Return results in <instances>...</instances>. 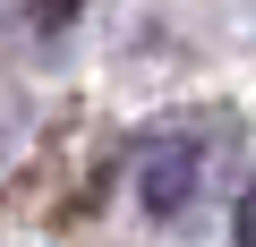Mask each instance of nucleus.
Instances as JSON below:
<instances>
[{"instance_id": "f257e3e1", "label": "nucleus", "mask_w": 256, "mask_h": 247, "mask_svg": "<svg viewBox=\"0 0 256 247\" xmlns=\"http://www.w3.org/2000/svg\"><path fill=\"white\" fill-rule=\"evenodd\" d=\"M196 179H205L196 137H154V145H146V162H137V196H146V213H162V222L196 205Z\"/></svg>"}, {"instance_id": "f03ea898", "label": "nucleus", "mask_w": 256, "mask_h": 247, "mask_svg": "<svg viewBox=\"0 0 256 247\" xmlns=\"http://www.w3.org/2000/svg\"><path fill=\"white\" fill-rule=\"evenodd\" d=\"M239 247H256V179L239 188Z\"/></svg>"}]
</instances>
